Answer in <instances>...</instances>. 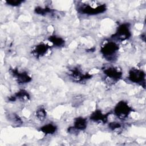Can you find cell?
<instances>
[{
	"mask_svg": "<svg viewBox=\"0 0 146 146\" xmlns=\"http://www.w3.org/2000/svg\"><path fill=\"white\" fill-rule=\"evenodd\" d=\"M119 49V47L117 44L113 41H108L102 46L100 52L107 60H112L115 58Z\"/></svg>",
	"mask_w": 146,
	"mask_h": 146,
	"instance_id": "cell-1",
	"label": "cell"
},
{
	"mask_svg": "<svg viewBox=\"0 0 146 146\" xmlns=\"http://www.w3.org/2000/svg\"><path fill=\"white\" fill-rule=\"evenodd\" d=\"M131 36L130 25L128 23H124L117 27L115 33L111 36V38L115 40L122 42L128 39Z\"/></svg>",
	"mask_w": 146,
	"mask_h": 146,
	"instance_id": "cell-2",
	"label": "cell"
},
{
	"mask_svg": "<svg viewBox=\"0 0 146 146\" xmlns=\"http://www.w3.org/2000/svg\"><path fill=\"white\" fill-rule=\"evenodd\" d=\"M128 79L130 82L145 88V74L144 71L135 68H131L128 72Z\"/></svg>",
	"mask_w": 146,
	"mask_h": 146,
	"instance_id": "cell-3",
	"label": "cell"
},
{
	"mask_svg": "<svg viewBox=\"0 0 146 146\" xmlns=\"http://www.w3.org/2000/svg\"><path fill=\"white\" fill-rule=\"evenodd\" d=\"M78 12L82 14L95 15L104 13L107 10V6L105 4L100 5L96 7L91 6L89 5H85L79 7Z\"/></svg>",
	"mask_w": 146,
	"mask_h": 146,
	"instance_id": "cell-4",
	"label": "cell"
},
{
	"mask_svg": "<svg viewBox=\"0 0 146 146\" xmlns=\"http://www.w3.org/2000/svg\"><path fill=\"white\" fill-rule=\"evenodd\" d=\"M132 108L128 103L123 100L117 103L114 108V114L120 119H125L132 112Z\"/></svg>",
	"mask_w": 146,
	"mask_h": 146,
	"instance_id": "cell-5",
	"label": "cell"
},
{
	"mask_svg": "<svg viewBox=\"0 0 146 146\" xmlns=\"http://www.w3.org/2000/svg\"><path fill=\"white\" fill-rule=\"evenodd\" d=\"M9 71L19 84H26L30 82L32 80L31 77L26 72H21L17 68H10Z\"/></svg>",
	"mask_w": 146,
	"mask_h": 146,
	"instance_id": "cell-6",
	"label": "cell"
},
{
	"mask_svg": "<svg viewBox=\"0 0 146 146\" xmlns=\"http://www.w3.org/2000/svg\"><path fill=\"white\" fill-rule=\"evenodd\" d=\"M68 75L76 82H82L88 80L92 76V75L88 73L82 74L77 67L71 69L68 72Z\"/></svg>",
	"mask_w": 146,
	"mask_h": 146,
	"instance_id": "cell-7",
	"label": "cell"
},
{
	"mask_svg": "<svg viewBox=\"0 0 146 146\" xmlns=\"http://www.w3.org/2000/svg\"><path fill=\"white\" fill-rule=\"evenodd\" d=\"M104 74L110 79L117 82L121 78L122 72L118 68L113 67H108L103 68Z\"/></svg>",
	"mask_w": 146,
	"mask_h": 146,
	"instance_id": "cell-8",
	"label": "cell"
},
{
	"mask_svg": "<svg viewBox=\"0 0 146 146\" xmlns=\"http://www.w3.org/2000/svg\"><path fill=\"white\" fill-rule=\"evenodd\" d=\"M50 46L45 43H39L36 45L32 50V54L36 58H39L44 55L48 50L50 48Z\"/></svg>",
	"mask_w": 146,
	"mask_h": 146,
	"instance_id": "cell-9",
	"label": "cell"
},
{
	"mask_svg": "<svg viewBox=\"0 0 146 146\" xmlns=\"http://www.w3.org/2000/svg\"><path fill=\"white\" fill-rule=\"evenodd\" d=\"M110 115V113L104 114L100 110H97L92 113L90 115V119L95 122H101L106 123L108 120V117Z\"/></svg>",
	"mask_w": 146,
	"mask_h": 146,
	"instance_id": "cell-10",
	"label": "cell"
},
{
	"mask_svg": "<svg viewBox=\"0 0 146 146\" xmlns=\"http://www.w3.org/2000/svg\"><path fill=\"white\" fill-rule=\"evenodd\" d=\"M30 99V95L28 92L25 90H20L19 91L15 93L13 95L9 98V100L10 102H14L17 99L19 100H29Z\"/></svg>",
	"mask_w": 146,
	"mask_h": 146,
	"instance_id": "cell-11",
	"label": "cell"
},
{
	"mask_svg": "<svg viewBox=\"0 0 146 146\" xmlns=\"http://www.w3.org/2000/svg\"><path fill=\"white\" fill-rule=\"evenodd\" d=\"M87 126V120L83 117H78L75 119L72 128L76 131H83Z\"/></svg>",
	"mask_w": 146,
	"mask_h": 146,
	"instance_id": "cell-12",
	"label": "cell"
},
{
	"mask_svg": "<svg viewBox=\"0 0 146 146\" xmlns=\"http://www.w3.org/2000/svg\"><path fill=\"white\" fill-rule=\"evenodd\" d=\"M39 130L45 135H52L56 131L57 127L53 124L48 123L41 127Z\"/></svg>",
	"mask_w": 146,
	"mask_h": 146,
	"instance_id": "cell-13",
	"label": "cell"
},
{
	"mask_svg": "<svg viewBox=\"0 0 146 146\" xmlns=\"http://www.w3.org/2000/svg\"><path fill=\"white\" fill-rule=\"evenodd\" d=\"M48 40L52 44L53 46L58 47H63L65 44V40L61 37L56 35H51L48 37Z\"/></svg>",
	"mask_w": 146,
	"mask_h": 146,
	"instance_id": "cell-14",
	"label": "cell"
},
{
	"mask_svg": "<svg viewBox=\"0 0 146 146\" xmlns=\"http://www.w3.org/2000/svg\"><path fill=\"white\" fill-rule=\"evenodd\" d=\"M53 11V10L48 7H42L40 6H37L34 9V12L38 15H46L48 13H51Z\"/></svg>",
	"mask_w": 146,
	"mask_h": 146,
	"instance_id": "cell-15",
	"label": "cell"
},
{
	"mask_svg": "<svg viewBox=\"0 0 146 146\" xmlns=\"http://www.w3.org/2000/svg\"><path fill=\"white\" fill-rule=\"evenodd\" d=\"M35 115L38 120H39L40 121H43L46 117L47 112L46 110L43 107H40L36 110Z\"/></svg>",
	"mask_w": 146,
	"mask_h": 146,
	"instance_id": "cell-16",
	"label": "cell"
},
{
	"mask_svg": "<svg viewBox=\"0 0 146 146\" xmlns=\"http://www.w3.org/2000/svg\"><path fill=\"white\" fill-rule=\"evenodd\" d=\"M23 1L22 0H7L6 1V3L7 5L11 6H18L23 3Z\"/></svg>",
	"mask_w": 146,
	"mask_h": 146,
	"instance_id": "cell-17",
	"label": "cell"
},
{
	"mask_svg": "<svg viewBox=\"0 0 146 146\" xmlns=\"http://www.w3.org/2000/svg\"><path fill=\"white\" fill-rule=\"evenodd\" d=\"M10 119H11V120L12 121L13 123H14L15 124H22V121L21 119L17 114L13 113L12 115L10 117Z\"/></svg>",
	"mask_w": 146,
	"mask_h": 146,
	"instance_id": "cell-18",
	"label": "cell"
},
{
	"mask_svg": "<svg viewBox=\"0 0 146 146\" xmlns=\"http://www.w3.org/2000/svg\"><path fill=\"white\" fill-rule=\"evenodd\" d=\"M108 127H109L110 129H111V130H115L116 129L120 128L121 127V125L120 123H119L118 122L113 121V122L110 123V124H108Z\"/></svg>",
	"mask_w": 146,
	"mask_h": 146,
	"instance_id": "cell-19",
	"label": "cell"
},
{
	"mask_svg": "<svg viewBox=\"0 0 146 146\" xmlns=\"http://www.w3.org/2000/svg\"><path fill=\"white\" fill-rule=\"evenodd\" d=\"M143 38V41H145V35H144V34L141 35V38Z\"/></svg>",
	"mask_w": 146,
	"mask_h": 146,
	"instance_id": "cell-20",
	"label": "cell"
}]
</instances>
